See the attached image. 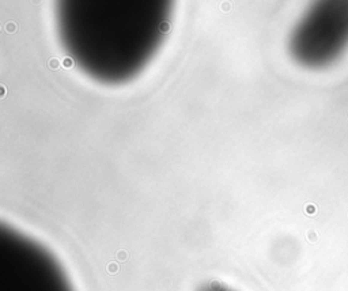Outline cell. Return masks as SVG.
I'll return each mask as SVG.
<instances>
[{
    "label": "cell",
    "mask_w": 348,
    "mask_h": 291,
    "mask_svg": "<svg viewBox=\"0 0 348 291\" xmlns=\"http://www.w3.org/2000/svg\"><path fill=\"white\" fill-rule=\"evenodd\" d=\"M200 291H230V290L223 287V286H220V284H218V283H212V284H210V286H204Z\"/></svg>",
    "instance_id": "6da1fadb"
},
{
    "label": "cell",
    "mask_w": 348,
    "mask_h": 291,
    "mask_svg": "<svg viewBox=\"0 0 348 291\" xmlns=\"http://www.w3.org/2000/svg\"><path fill=\"white\" fill-rule=\"evenodd\" d=\"M50 67H52V68H53V67L56 68L57 67V61H56V60H52V61H50Z\"/></svg>",
    "instance_id": "7a4b0ae2"
}]
</instances>
